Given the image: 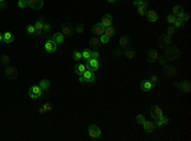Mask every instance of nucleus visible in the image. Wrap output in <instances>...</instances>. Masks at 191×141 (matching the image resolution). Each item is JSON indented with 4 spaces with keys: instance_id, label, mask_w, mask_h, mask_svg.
I'll return each instance as SVG.
<instances>
[{
    "instance_id": "nucleus-3",
    "label": "nucleus",
    "mask_w": 191,
    "mask_h": 141,
    "mask_svg": "<svg viewBox=\"0 0 191 141\" xmlns=\"http://www.w3.org/2000/svg\"><path fill=\"white\" fill-rule=\"evenodd\" d=\"M88 135L91 136L92 139H98L101 136V129L96 125H91L88 127Z\"/></svg>"
},
{
    "instance_id": "nucleus-34",
    "label": "nucleus",
    "mask_w": 191,
    "mask_h": 141,
    "mask_svg": "<svg viewBox=\"0 0 191 141\" xmlns=\"http://www.w3.org/2000/svg\"><path fill=\"white\" fill-rule=\"evenodd\" d=\"M184 23L185 22H184V19H182V17L181 15H177L176 19H175V23H173V24H175V27H181V25L184 24Z\"/></svg>"
},
{
    "instance_id": "nucleus-52",
    "label": "nucleus",
    "mask_w": 191,
    "mask_h": 141,
    "mask_svg": "<svg viewBox=\"0 0 191 141\" xmlns=\"http://www.w3.org/2000/svg\"><path fill=\"white\" fill-rule=\"evenodd\" d=\"M4 41V33H0V42Z\"/></svg>"
},
{
    "instance_id": "nucleus-44",
    "label": "nucleus",
    "mask_w": 191,
    "mask_h": 141,
    "mask_svg": "<svg viewBox=\"0 0 191 141\" xmlns=\"http://www.w3.org/2000/svg\"><path fill=\"white\" fill-rule=\"evenodd\" d=\"M44 108H45V111H46V113H47V112H51V111H52V104L47 102V103L44 104Z\"/></svg>"
},
{
    "instance_id": "nucleus-33",
    "label": "nucleus",
    "mask_w": 191,
    "mask_h": 141,
    "mask_svg": "<svg viewBox=\"0 0 191 141\" xmlns=\"http://www.w3.org/2000/svg\"><path fill=\"white\" fill-rule=\"evenodd\" d=\"M0 61H1L3 65H10V56L9 55H3L1 59H0Z\"/></svg>"
},
{
    "instance_id": "nucleus-15",
    "label": "nucleus",
    "mask_w": 191,
    "mask_h": 141,
    "mask_svg": "<svg viewBox=\"0 0 191 141\" xmlns=\"http://www.w3.org/2000/svg\"><path fill=\"white\" fill-rule=\"evenodd\" d=\"M158 59H159L158 51H155V50L148 51V61H149V62H154V61H157Z\"/></svg>"
},
{
    "instance_id": "nucleus-36",
    "label": "nucleus",
    "mask_w": 191,
    "mask_h": 141,
    "mask_svg": "<svg viewBox=\"0 0 191 141\" xmlns=\"http://www.w3.org/2000/svg\"><path fill=\"white\" fill-rule=\"evenodd\" d=\"M135 121H137L139 125H143V123L145 122L147 119H145V116H144V114H138L137 118H135Z\"/></svg>"
},
{
    "instance_id": "nucleus-10",
    "label": "nucleus",
    "mask_w": 191,
    "mask_h": 141,
    "mask_svg": "<svg viewBox=\"0 0 191 141\" xmlns=\"http://www.w3.org/2000/svg\"><path fill=\"white\" fill-rule=\"evenodd\" d=\"M56 48H57V45L55 43V42L52 40H49L45 42V50L47 51L49 54H54L56 52Z\"/></svg>"
},
{
    "instance_id": "nucleus-31",
    "label": "nucleus",
    "mask_w": 191,
    "mask_h": 141,
    "mask_svg": "<svg viewBox=\"0 0 191 141\" xmlns=\"http://www.w3.org/2000/svg\"><path fill=\"white\" fill-rule=\"evenodd\" d=\"M25 31H27L28 35H33V36H36V33H37L35 24H28L27 28H25Z\"/></svg>"
},
{
    "instance_id": "nucleus-26",
    "label": "nucleus",
    "mask_w": 191,
    "mask_h": 141,
    "mask_svg": "<svg viewBox=\"0 0 191 141\" xmlns=\"http://www.w3.org/2000/svg\"><path fill=\"white\" fill-rule=\"evenodd\" d=\"M74 70H75V72L78 75H83L84 71L87 70V66H86V64H76L75 67H74Z\"/></svg>"
},
{
    "instance_id": "nucleus-12",
    "label": "nucleus",
    "mask_w": 191,
    "mask_h": 141,
    "mask_svg": "<svg viewBox=\"0 0 191 141\" xmlns=\"http://www.w3.org/2000/svg\"><path fill=\"white\" fill-rule=\"evenodd\" d=\"M73 27H71V24L69 23H62L61 25V33L64 36H71V33H73Z\"/></svg>"
},
{
    "instance_id": "nucleus-17",
    "label": "nucleus",
    "mask_w": 191,
    "mask_h": 141,
    "mask_svg": "<svg viewBox=\"0 0 191 141\" xmlns=\"http://www.w3.org/2000/svg\"><path fill=\"white\" fill-rule=\"evenodd\" d=\"M93 33H94V35H97V36L103 35V33H105V25L102 24L101 22L97 23V24H94V27H93Z\"/></svg>"
},
{
    "instance_id": "nucleus-51",
    "label": "nucleus",
    "mask_w": 191,
    "mask_h": 141,
    "mask_svg": "<svg viewBox=\"0 0 191 141\" xmlns=\"http://www.w3.org/2000/svg\"><path fill=\"white\" fill-rule=\"evenodd\" d=\"M38 112H40L41 114H45V113H46V111H45V108H44V106L40 107V109H38Z\"/></svg>"
},
{
    "instance_id": "nucleus-2",
    "label": "nucleus",
    "mask_w": 191,
    "mask_h": 141,
    "mask_svg": "<svg viewBox=\"0 0 191 141\" xmlns=\"http://www.w3.org/2000/svg\"><path fill=\"white\" fill-rule=\"evenodd\" d=\"M28 95L32 98V99H37L42 95V89L40 88V85H32L28 90Z\"/></svg>"
},
{
    "instance_id": "nucleus-55",
    "label": "nucleus",
    "mask_w": 191,
    "mask_h": 141,
    "mask_svg": "<svg viewBox=\"0 0 191 141\" xmlns=\"http://www.w3.org/2000/svg\"><path fill=\"white\" fill-rule=\"evenodd\" d=\"M4 1H5V0H0V3H4Z\"/></svg>"
},
{
    "instance_id": "nucleus-6",
    "label": "nucleus",
    "mask_w": 191,
    "mask_h": 141,
    "mask_svg": "<svg viewBox=\"0 0 191 141\" xmlns=\"http://www.w3.org/2000/svg\"><path fill=\"white\" fill-rule=\"evenodd\" d=\"M172 45V36H168V35H163L162 37L159 38V46L166 48V47L171 46Z\"/></svg>"
},
{
    "instance_id": "nucleus-40",
    "label": "nucleus",
    "mask_w": 191,
    "mask_h": 141,
    "mask_svg": "<svg viewBox=\"0 0 191 141\" xmlns=\"http://www.w3.org/2000/svg\"><path fill=\"white\" fill-rule=\"evenodd\" d=\"M74 31H75V33H78V35H82V33L84 32V25L83 24H78Z\"/></svg>"
},
{
    "instance_id": "nucleus-47",
    "label": "nucleus",
    "mask_w": 191,
    "mask_h": 141,
    "mask_svg": "<svg viewBox=\"0 0 191 141\" xmlns=\"http://www.w3.org/2000/svg\"><path fill=\"white\" fill-rule=\"evenodd\" d=\"M158 60H159V64H160V65H163V66H164V65H167V64L169 62L168 60L166 59V57H163V56H162V57H159Z\"/></svg>"
},
{
    "instance_id": "nucleus-39",
    "label": "nucleus",
    "mask_w": 191,
    "mask_h": 141,
    "mask_svg": "<svg viewBox=\"0 0 191 141\" xmlns=\"http://www.w3.org/2000/svg\"><path fill=\"white\" fill-rule=\"evenodd\" d=\"M122 55H124V48H116L113 51L115 57H120V56H122Z\"/></svg>"
},
{
    "instance_id": "nucleus-22",
    "label": "nucleus",
    "mask_w": 191,
    "mask_h": 141,
    "mask_svg": "<svg viewBox=\"0 0 191 141\" xmlns=\"http://www.w3.org/2000/svg\"><path fill=\"white\" fill-rule=\"evenodd\" d=\"M44 24H45L44 19H38V20H36V23H35V27H36V31H37L36 36H40L41 32L44 31Z\"/></svg>"
},
{
    "instance_id": "nucleus-8",
    "label": "nucleus",
    "mask_w": 191,
    "mask_h": 141,
    "mask_svg": "<svg viewBox=\"0 0 191 141\" xmlns=\"http://www.w3.org/2000/svg\"><path fill=\"white\" fill-rule=\"evenodd\" d=\"M28 7L35 10H41L44 8V0H28Z\"/></svg>"
},
{
    "instance_id": "nucleus-23",
    "label": "nucleus",
    "mask_w": 191,
    "mask_h": 141,
    "mask_svg": "<svg viewBox=\"0 0 191 141\" xmlns=\"http://www.w3.org/2000/svg\"><path fill=\"white\" fill-rule=\"evenodd\" d=\"M135 50L134 48H131V47H126V48H124V56L127 57V59H134L135 57Z\"/></svg>"
},
{
    "instance_id": "nucleus-16",
    "label": "nucleus",
    "mask_w": 191,
    "mask_h": 141,
    "mask_svg": "<svg viewBox=\"0 0 191 141\" xmlns=\"http://www.w3.org/2000/svg\"><path fill=\"white\" fill-rule=\"evenodd\" d=\"M163 71H164V74L166 75H168V76H173V75H176V67L173 66V65H164L163 67Z\"/></svg>"
},
{
    "instance_id": "nucleus-21",
    "label": "nucleus",
    "mask_w": 191,
    "mask_h": 141,
    "mask_svg": "<svg viewBox=\"0 0 191 141\" xmlns=\"http://www.w3.org/2000/svg\"><path fill=\"white\" fill-rule=\"evenodd\" d=\"M168 118L164 117V116H160L158 119H155V126L157 127H163V126H167L168 125Z\"/></svg>"
},
{
    "instance_id": "nucleus-7",
    "label": "nucleus",
    "mask_w": 191,
    "mask_h": 141,
    "mask_svg": "<svg viewBox=\"0 0 191 141\" xmlns=\"http://www.w3.org/2000/svg\"><path fill=\"white\" fill-rule=\"evenodd\" d=\"M86 66H87V69H91L92 71H96V70H98V67H99V62H98V60L97 59H88L87 60V64H86Z\"/></svg>"
},
{
    "instance_id": "nucleus-42",
    "label": "nucleus",
    "mask_w": 191,
    "mask_h": 141,
    "mask_svg": "<svg viewBox=\"0 0 191 141\" xmlns=\"http://www.w3.org/2000/svg\"><path fill=\"white\" fill-rule=\"evenodd\" d=\"M149 80H150V82H152L153 84H154V85H155L157 83H158V82H159V76H158V75H155V74H153V75L150 76V79H149Z\"/></svg>"
},
{
    "instance_id": "nucleus-5",
    "label": "nucleus",
    "mask_w": 191,
    "mask_h": 141,
    "mask_svg": "<svg viewBox=\"0 0 191 141\" xmlns=\"http://www.w3.org/2000/svg\"><path fill=\"white\" fill-rule=\"evenodd\" d=\"M150 116L153 117V119H158L160 116H163V109L160 108L159 106H153L150 109Z\"/></svg>"
},
{
    "instance_id": "nucleus-50",
    "label": "nucleus",
    "mask_w": 191,
    "mask_h": 141,
    "mask_svg": "<svg viewBox=\"0 0 191 141\" xmlns=\"http://www.w3.org/2000/svg\"><path fill=\"white\" fill-rule=\"evenodd\" d=\"M50 29H51V25H50L49 23H45V24H44V31H46V32H49Z\"/></svg>"
},
{
    "instance_id": "nucleus-29",
    "label": "nucleus",
    "mask_w": 191,
    "mask_h": 141,
    "mask_svg": "<svg viewBox=\"0 0 191 141\" xmlns=\"http://www.w3.org/2000/svg\"><path fill=\"white\" fill-rule=\"evenodd\" d=\"M13 41H14V36H13L12 32H5L4 33V41L3 42H5V43H12Z\"/></svg>"
},
{
    "instance_id": "nucleus-43",
    "label": "nucleus",
    "mask_w": 191,
    "mask_h": 141,
    "mask_svg": "<svg viewBox=\"0 0 191 141\" xmlns=\"http://www.w3.org/2000/svg\"><path fill=\"white\" fill-rule=\"evenodd\" d=\"M137 10H138V14H139L140 17L145 15V13H147V10L144 9V8H142V7H137Z\"/></svg>"
},
{
    "instance_id": "nucleus-48",
    "label": "nucleus",
    "mask_w": 191,
    "mask_h": 141,
    "mask_svg": "<svg viewBox=\"0 0 191 141\" xmlns=\"http://www.w3.org/2000/svg\"><path fill=\"white\" fill-rule=\"evenodd\" d=\"M99 56H101V55H99L98 51H92V54H91V57L92 59H97V60H98Z\"/></svg>"
},
{
    "instance_id": "nucleus-37",
    "label": "nucleus",
    "mask_w": 191,
    "mask_h": 141,
    "mask_svg": "<svg viewBox=\"0 0 191 141\" xmlns=\"http://www.w3.org/2000/svg\"><path fill=\"white\" fill-rule=\"evenodd\" d=\"M91 54H92V51L89 50V48H86V50H83V52H82V56H83V59L88 60V59H91Z\"/></svg>"
},
{
    "instance_id": "nucleus-14",
    "label": "nucleus",
    "mask_w": 191,
    "mask_h": 141,
    "mask_svg": "<svg viewBox=\"0 0 191 141\" xmlns=\"http://www.w3.org/2000/svg\"><path fill=\"white\" fill-rule=\"evenodd\" d=\"M145 15H147V19L149 20V22H157L158 20V14H157V12L155 10H147V13H145Z\"/></svg>"
},
{
    "instance_id": "nucleus-25",
    "label": "nucleus",
    "mask_w": 191,
    "mask_h": 141,
    "mask_svg": "<svg viewBox=\"0 0 191 141\" xmlns=\"http://www.w3.org/2000/svg\"><path fill=\"white\" fill-rule=\"evenodd\" d=\"M131 43V41H130V38L129 37H121L120 38V41H118V45H120L121 48H126V47H129Z\"/></svg>"
},
{
    "instance_id": "nucleus-46",
    "label": "nucleus",
    "mask_w": 191,
    "mask_h": 141,
    "mask_svg": "<svg viewBox=\"0 0 191 141\" xmlns=\"http://www.w3.org/2000/svg\"><path fill=\"white\" fill-rule=\"evenodd\" d=\"M175 32H176L175 27H173V25H171V27H168V29H167V33H166V35L172 36V35H175Z\"/></svg>"
},
{
    "instance_id": "nucleus-24",
    "label": "nucleus",
    "mask_w": 191,
    "mask_h": 141,
    "mask_svg": "<svg viewBox=\"0 0 191 141\" xmlns=\"http://www.w3.org/2000/svg\"><path fill=\"white\" fill-rule=\"evenodd\" d=\"M112 15L111 14H106L105 17H103V18H102V24H103L105 25V28L106 27H110V25H112Z\"/></svg>"
},
{
    "instance_id": "nucleus-11",
    "label": "nucleus",
    "mask_w": 191,
    "mask_h": 141,
    "mask_svg": "<svg viewBox=\"0 0 191 141\" xmlns=\"http://www.w3.org/2000/svg\"><path fill=\"white\" fill-rule=\"evenodd\" d=\"M178 89H180L181 92H184V93H190L191 90V85H190V82H187V80H185V82H180L178 83Z\"/></svg>"
},
{
    "instance_id": "nucleus-45",
    "label": "nucleus",
    "mask_w": 191,
    "mask_h": 141,
    "mask_svg": "<svg viewBox=\"0 0 191 141\" xmlns=\"http://www.w3.org/2000/svg\"><path fill=\"white\" fill-rule=\"evenodd\" d=\"M175 19H176V17L173 15V14L167 15V22H168L169 24H173V23H175Z\"/></svg>"
},
{
    "instance_id": "nucleus-4",
    "label": "nucleus",
    "mask_w": 191,
    "mask_h": 141,
    "mask_svg": "<svg viewBox=\"0 0 191 141\" xmlns=\"http://www.w3.org/2000/svg\"><path fill=\"white\" fill-rule=\"evenodd\" d=\"M5 76L8 79H12V80H14L17 78V75H18V71H17V69L14 66H10V65H8L5 67Z\"/></svg>"
},
{
    "instance_id": "nucleus-38",
    "label": "nucleus",
    "mask_w": 191,
    "mask_h": 141,
    "mask_svg": "<svg viewBox=\"0 0 191 141\" xmlns=\"http://www.w3.org/2000/svg\"><path fill=\"white\" fill-rule=\"evenodd\" d=\"M110 38H111V37H108L107 35H105V33H103V35H101V38H99V41H101V43H108V42H110Z\"/></svg>"
},
{
    "instance_id": "nucleus-49",
    "label": "nucleus",
    "mask_w": 191,
    "mask_h": 141,
    "mask_svg": "<svg viewBox=\"0 0 191 141\" xmlns=\"http://www.w3.org/2000/svg\"><path fill=\"white\" fill-rule=\"evenodd\" d=\"M181 17H182V19H184V22H187V20H189V18H190V17H189V14H186V13H182V14H181Z\"/></svg>"
},
{
    "instance_id": "nucleus-28",
    "label": "nucleus",
    "mask_w": 191,
    "mask_h": 141,
    "mask_svg": "<svg viewBox=\"0 0 191 141\" xmlns=\"http://www.w3.org/2000/svg\"><path fill=\"white\" fill-rule=\"evenodd\" d=\"M40 88L42 89V90H49V89L51 88V83L49 82L47 79H42L41 82H40Z\"/></svg>"
},
{
    "instance_id": "nucleus-13",
    "label": "nucleus",
    "mask_w": 191,
    "mask_h": 141,
    "mask_svg": "<svg viewBox=\"0 0 191 141\" xmlns=\"http://www.w3.org/2000/svg\"><path fill=\"white\" fill-rule=\"evenodd\" d=\"M140 88H142V90H144V92H149L154 88V84H153L150 80H143L142 84H140Z\"/></svg>"
},
{
    "instance_id": "nucleus-20",
    "label": "nucleus",
    "mask_w": 191,
    "mask_h": 141,
    "mask_svg": "<svg viewBox=\"0 0 191 141\" xmlns=\"http://www.w3.org/2000/svg\"><path fill=\"white\" fill-rule=\"evenodd\" d=\"M101 45V41H99V38H97V37H92L91 40H89V47L93 50H97L99 47Z\"/></svg>"
},
{
    "instance_id": "nucleus-19",
    "label": "nucleus",
    "mask_w": 191,
    "mask_h": 141,
    "mask_svg": "<svg viewBox=\"0 0 191 141\" xmlns=\"http://www.w3.org/2000/svg\"><path fill=\"white\" fill-rule=\"evenodd\" d=\"M143 127H144V130H145V132L150 134V132H153L154 129H155V123H153L150 121H145L143 123Z\"/></svg>"
},
{
    "instance_id": "nucleus-32",
    "label": "nucleus",
    "mask_w": 191,
    "mask_h": 141,
    "mask_svg": "<svg viewBox=\"0 0 191 141\" xmlns=\"http://www.w3.org/2000/svg\"><path fill=\"white\" fill-rule=\"evenodd\" d=\"M172 12H173V15H181L182 13H184V8H182L181 5H176V7H173V9H172Z\"/></svg>"
},
{
    "instance_id": "nucleus-27",
    "label": "nucleus",
    "mask_w": 191,
    "mask_h": 141,
    "mask_svg": "<svg viewBox=\"0 0 191 141\" xmlns=\"http://www.w3.org/2000/svg\"><path fill=\"white\" fill-rule=\"evenodd\" d=\"M134 5L135 7H142V8H144V9H148L149 8V3H148V0H134Z\"/></svg>"
},
{
    "instance_id": "nucleus-18",
    "label": "nucleus",
    "mask_w": 191,
    "mask_h": 141,
    "mask_svg": "<svg viewBox=\"0 0 191 141\" xmlns=\"http://www.w3.org/2000/svg\"><path fill=\"white\" fill-rule=\"evenodd\" d=\"M51 40H52L56 45H59V43H62V42H64V40H65V36H64L61 32H57V33H55V35L52 36Z\"/></svg>"
},
{
    "instance_id": "nucleus-53",
    "label": "nucleus",
    "mask_w": 191,
    "mask_h": 141,
    "mask_svg": "<svg viewBox=\"0 0 191 141\" xmlns=\"http://www.w3.org/2000/svg\"><path fill=\"white\" fill-rule=\"evenodd\" d=\"M5 8V5H4V3H0V9H4Z\"/></svg>"
},
{
    "instance_id": "nucleus-9",
    "label": "nucleus",
    "mask_w": 191,
    "mask_h": 141,
    "mask_svg": "<svg viewBox=\"0 0 191 141\" xmlns=\"http://www.w3.org/2000/svg\"><path fill=\"white\" fill-rule=\"evenodd\" d=\"M83 79H84V83H93L96 79L94 72H93L91 69H87L83 74Z\"/></svg>"
},
{
    "instance_id": "nucleus-54",
    "label": "nucleus",
    "mask_w": 191,
    "mask_h": 141,
    "mask_svg": "<svg viewBox=\"0 0 191 141\" xmlns=\"http://www.w3.org/2000/svg\"><path fill=\"white\" fill-rule=\"evenodd\" d=\"M107 1H108V3H115L116 0H107Z\"/></svg>"
},
{
    "instance_id": "nucleus-1",
    "label": "nucleus",
    "mask_w": 191,
    "mask_h": 141,
    "mask_svg": "<svg viewBox=\"0 0 191 141\" xmlns=\"http://www.w3.org/2000/svg\"><path fill=\"white\" fill-rule=\"evenodd\" d=\"M164 57L168 60V61H175L180 57V50L177 48L176 46L173 47H166L164 48Z\"/></svg>"
},
{
    "instance_id": "nucleus-41",
    "label": "nucleus",
    "mask_w": 191,
    "mask_h": 141,
    "mask_svg": "<svg viewBox=\"0 0 191 141\" xmlns=\"http://www.w3.org/2000/svg\"><path fill=\"white\" fill-rule=\"evenodd\" d=\"M18 7L22 8V9L27 8L28 7V0H19V1H18Z\"/></svg>"
},
{
    "instance_id": "nucleus-30",
    "label": "nucleus",
    "mask_w": 191,
    "mask_h": 141,
    "mask_svg": "<svg viewBox=\"0 0 191 141\" xmlns=\"http://www.w3.org/2000/svg\"><path fill=\"white\" fill-rule=\"evenodd\" d=\"M115 33H116V29H115L112 25H110V27H106L105 28V35H107L108 37L115 36Z\"/></svg>"
},
{
    "instance_id": "nucleus-35",
    "label": "nucleus",
    "mask_w": 191,
    "mask_h": 141,
    "mask_svg": "<svg viewBox=\"0 0 191 141\" xmlns=\"http://www.w3.org/2000/svg\"><path fill=\"white\" fill-rule=\"evenodd\" d=\"M82 59H83L82 52H79V51H74V54H73V60L74 61H80Z\"/></svg>"
}]
</instances>
